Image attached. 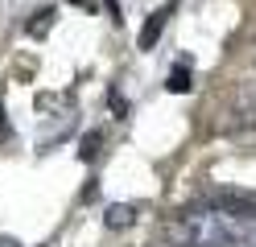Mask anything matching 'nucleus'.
<instances>
[{"mask_svg": "<svg viewBox=\"0 0 256 247\" xmlns=\"http://www.w3.org/2000/svg\"><path fill=\"white\" fill-rule=\"evenodd\" d=\"M132 223H136V206L132 202H112L104 210V227H112V231H124V227H132Z\"/></svg>", "mask_w": 256, "mask_h": 247, "instance_id": "obj_3", "label": "nucleus"}, {"mask_svg": "<svg viewBox=\"0 0 256 247\" xmlns=\"http://www.w3.org/2000/svg\"><path fill=\"white\" fill-rule=\"evenodd\" d=\"M170 12H174V4H162L149 21H145V29H140V49H157V41H162V29H166V21H170Z\"/></svg>", "mask_w": 256, "mask_h": 247, "instance_id": "obj_2", "label": "nucleus"}, {"mask_svg": "<svg viewBox=\"0 0 256 247\" xmlns=\"http://www.w3.org/2000/svg\"><path fill=\"white\" fill-rule=\"evenodd\" d=\"M95 153H100V132H91V136L83 140V148H78V157H83V161H91Z\"/></svg>", "mask_w": 256, "mask_h": 247, "instance_id": "obj_6", "label": "nucleus"}, {"mask_svg": "<svg viewBox=\"0 0 256 247\" xmlns=\"http://www.w3.org/2000/svg\"><path fill=\"white\" fill-rule=\"evenodd\" d=\"M54 21H58V12H54V8H46V12H38L34 21L25 25V33H29V37H46V33L54 29Z\"/></svg>", "mask_w": 256, "mask_h": 247, "instance_id": "obj_4", "label": "nucleus"}, {"mask_svg": "<svg viewBox=\"0 0 256 247\" xmlns=\"http://www.w3.org/2000/svg\"><path fill=\"white\" fill-rule=\"evenodd\" d=\"M166 91H170V95H186V91H190V70H186V66H178V70L166 78Z\"/></svg>", "mask_w": 256, "mask_h": 247, "instance_id": "obj_5", "label": "nucleus"}, {"mask_svg": "<svg viewBox=\"0 0 256 247\" xmlns=\"http://www.w3.org/2000/svg\"><path fill=\"white\" fill-rule=\"evenodd\" d=\"M174 235L194 247H256V214H236L202 202L174 223Z\"/></svg>", "mask_w": 256, "mask_h": 247, "instance_id": "obj_1", "label": "nucleus"}, {"mask_svg": "<svg viewBox=\"0 0 256 247\" xmlns=\"http://www.w3.org/2000/svg\"><path fill=\"white\" fill-rule=\"evenodd\" d=\"M0 247H21V243L17 239H0Z\"/></svg>", "mask_w": 256, "mask_h": 247, "instance_id": "obj_8", "label": "nucleus"}, {"mask_svg": "<svg viewBox=\"0 0 256 247\" xmlns=\"http://www.w3.org/2000/svg\"><path fill=\"white\" fill-rule=\"evenodd\" d=\"M8 136V115H4V103H0V140Z\"/></svg>", "mask_w": 256, "mask_h": 247, "instance_id": "obj_7", "label": "nucleus"}, {"mask_svg": "<svg viewBox=\"0 0 256 247\" xmlns=\"http://www.w3.org/2000/svg\"><path fill=\"white\" fill-rule=\"evenodd\" d=\"M252 99H256V87H252Z\"/></svg>", "mask_w": 256, "mask_h": 247, "instance_id": "obj_9", "label": "nucleus"}]
</instances>
